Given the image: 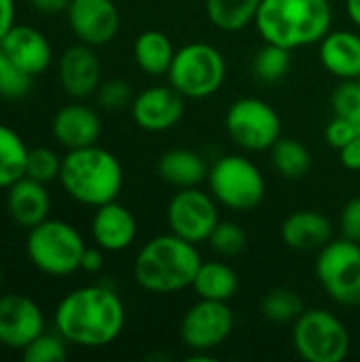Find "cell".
Wrapping results in <instances>:
<instances>
[{"instance_id":"cell-32","label":"cell","mask_w":360,"mask_h":362,"mask_svg":"<svg viewBox=\"0 0 360 362\" xmlns=\"http://www.w3.org/2000/svg\"><path fill=\"white\" fill-rule=\"evenodd\" d=\"M62 159L55 151L47 146H34L28 151V163H25V176L38 180V182H53L59 180L62 172Z\"/></svg>"},{"instance_id":"cell-34","label":"cell","mask_w":360,"mask_h":362,"mask_svg":"<svg viewBox=\"0 0 360 362\" xmlns=\"http://www.w3.org/2000/svg\"><path fill=\"white\" fill-rule=\"evenodd\" d=\"M66 339L55 331L53 333H40L28 348L21 350V356L25 362H59L68 356Z\"/></svg>"},{"instance_id":"cell-41","label":"cell","mask_w":360,"mask_h":362,"mask_svg":"<svg viewBox=\"0 0 360 362\" xmlns=\"http://www.w3.org/2000/svg\"><path fill=\"white\" fill-rule=\"evenodd\" d=\"M30 6L42 15H57V13H66L70 6V0H28Z\"/></svg>"},{"instance_id":"cell-44","label":"cell","mask_w":360,"mask_h":362,"mask_svg":"<svg viewBox=\"0 0 360 362\" xmlns=\"http://www.w3.org/2000/svg\"><path fill=\"white\" fill-rule=\"evenodd\" d=\"M2 278H4V274H2V267H0V286H2Z\"/></svg>"},{"instance_id":"cell-39","label":"cell","mask_w":360,"mask_h":362,"mask_svg":"<svg viewBox=\"0 0 360 362\" xmlns=\"http://www.w3.org/2000/svg\"><path fill=\"white\" fill-rule=\"evenodd\" d=\"M339 161L346 170L360 172V136L348 142L344 148H339Z\"/></svg>"},{"instance_id":"cell-30","label":"cell","mask_w":360,"mask_h":362,"mask_svg":"<svg viewBox=\"0 0 360 362\" xmlns=\"http://www.w3.org/2000/svg\"><path fill=\"white\" fill-rule=\"evenodd\" d=\"M306 305L299 293L291 288H272L261 301V314L269 322L276 325H291L303 314Z\"/></svg>"},{"instance_id":"cell-29","label":"cell","mask_w":360,"mask_h":362,"mask_svg":"<svg viewBox=\"0 0 360 362\" xmlns=\"http://www.w3.org/2000/svg\"><path fill=\"white\" fill-rule=\"evenodd\" d=\"M293 66V51L280 45L265 42L252 57V74L261 83L282 81Z\"/></svg>"},{"instance_id":"cell-33","label":"cell","mask_w":360,"mask_h":362,"mask_svg":"<svg viewBox=\"0 0 360 362\" xmlns=\"http://www.w3.org/2000/svg\"><path fill=\"white\" fill-rule=\"evenodd\" d=\"M208 244L221 257H238L246 248V233L233 221H219L208 238Z\"/></svg>"},{"instance_id":"cell-7","label":"cell","mask_w":360,"mask_h":362,"mask_svg":"<svg viewBox=\"0 0 360 362\" xmlns=\"http://www.w3.org/2000/svg\"><path fill=\"white\" fill-rule=\"evenodd\" d=\"M208 189L212 197L236 212L255 210L265 197V178L257 163L242 155H225L210 165Z\"/></svg>"},{"instance_id":"cell-28","label":"cell","mask_w":360,"mask_h":362,"mask_svg":"<svg viewBox=\"0 0 360 362\" xmlns=\"http://www.w3.org/2000/svg\"><path fill=\"white\" fill-rule=\"evenodd\" d=\"M274 170L286 180L303 178L312 168V155L303 142L297 138H278V142L269 148Z\"/></svg>"},{"instance_id":"cell-16","label":"cell","mask_w":360,"mask_h":362,"mask_svg":"<svg viewBox=\"0 0 360 362\" xmlns=\"http://www.w3.org/2000/svg\"><path fill=\"white\" fill-rule=\"evenodd\" d=\"M57 78L62 89L74 100L93 95L102 85V64L93 47L85 42L68 47L57 62Z\"/></svg>"},{"instance_id":"cell-13","label":"cell","mask_w":360,"mask_h":362,"mask_svg":"<svg viewBox=\"0 0 360 362\" xmlns=\"http://www.w3.org/2000/svg\"><path fill=\"white\" fill-rule=\"evenodd\" d=\"M45 333V314L38 303L25 295H0V344L8 350L28 348Z\"/></svg>"},{"instance_id":"cell-24","label":"cell","mask_w":360,"mask_h":362,"mask_svg":"<svg viewBox=\"0 0 360 362\" xmlns=\"http://www.w3.org/2000/svg\"><path fill=\"white\" fill-rule=\"evenodd\" d=\"M176 49L168 34L159 30H146L134 40V59L138 68L149 76L168 74L174 62Z\"/></svg>"},{"instance_id":"cell-9","label":"cell","mask_w":360,"mask_h":362,"mask_svg":"<svg viewBox=\"0 0 360 362\" xmlns=\"http://www.w3.org/2000/svg\"><path fill=\"white\" fill-rule=\"evenodd\" d=\"M316 278L327 295L344 305H360V244L337 238L331 240L316 257Z\"/></svg>"},{"instance_id":"cell-43","label":"cell","mask_w":360,"mask_h":362,"mask_svg":"<svg viewBox=\"0 0 360 362\" xmlns=\"http://www.w3.org/2000/svg\"><path fill=\"white\" fill-rule=\"evenodd\" d=\"M346 13H348V19L360 28V0H346Z\"/></svg>"},{"instance_id":"cell-45","label":"cell","mask_w":360,"mask_h":362,"mask_svg":"<svg viewBox=\"0 0 360 362\" xmlns=\"http://www.w3.org/2000/svg\"><path fill=\"white\" fill-rule=\"evenodd\" d=\"M359 83H360V78H359Z\"/></svg>"},{"instance_id":"cell-35","label":"cell","mask_w":360,"mask_h":362,"mask_svg":"<svg viewBox=\"0 0 360 362\" xmlns=\"http://www.w3.org/2000/svg\"><path fill=\"white\" fill-rule=\"evenodd\" d=\"M95 98H98V104L104 110L119 112L123 108H129L136 95H134V89H132V85L127 81L108 78V81H102V85L95 91Z\"/></svg>"},{"instance_id":"cell-25","label":"cell","mask_w":360,"mask_h":362,"mask_svg":"<svg viewBox=\"0 0 360 362\" xmlns=\"http://www.w3.org/2000/svg\"><path fill=\"white\" fill-rule=\"evenodd\" d=\"M238 286L240 278L233 267L223 261H202L191 288L197 293L199 299L231 301L238 293Z\"/></svg>"},{"instance_id":"cell-5","label":"cell","mask_w":360,"mask_h":362,"mask_svg":"<svg viewBox=\"0 0 360 362\" xmlns=\"http://www.w3.org/2000/svg\"><path fill=\"white\" fill-rule=\"evenodd\" d=\"M85 248L87 244L79 229L66 221L47 218L28 229L25 255L30 263L47 276L64 278L79 272Z\"/></svg>"},{"instance_id":"cell-23","label":"cell","mask_w":360,"mask_h":362,"mask_svg":"<svg viewBox=\"0 0 360 362\" xmlns=\"http://www.w3.org/2000/svg\"><path fill=\"white\" fill-rule=\"evenodd\" d=\"M208 172L206 159L191 148H170L157 161L159 178L176 191L199 187L208 178Z\"/></svg>"},{"instance_id":"cell-42","label":"cell","mask_w":360,"mask_h":362,"mask_svg":"<svg viewBox=\"0 0 360 362\" xmlns=\"http://www.w3.org/2000/svg\"><path fill=\"white\" fill-rule=\"evenodd\" d=\"M15 25V0H0V40Z\"/></svg>"},{"instance_id":"cell-12","label":"cell","mask_w":360,"mask_h":362,"mask_svg":"<svg viewBox=\"0 0 360 362\" xmlns=\"http://www.w3.org/2000/svg\"><path fill=\"white\" fill-rule=\"evenodd\" d=\"M233 331V312L229 301L199 299L180 320V339L195 354H210L221 348Z\"/></svg>"},{"instance_id":"cell-22","label":"cell","mask_w":360,"mask_h":362,"mask_svg":"<svg viewBox=\"0 0 360 362\" xmlns=\"http://www.w3.org/2000/svg\"><path fill=\"white\" fill-rule=\"evenodd\" d=\"M320 64L339 81L360 78V34L352 30L329 32L318 42Z\"/></svg>"},{"instance_id":"cell-31","label":"cell","mask_w":360,"mask_h":362,"mask_svg":"<svg viewBox=\"0 0 360 362\" xmlns=\"http://www.w3.org/2000/svg\"><path fill=\"white\" fill-rule=\"evenodd\" d=\"M34 76L21 70L8 53L0 47V98L4 100H21L30 93Z\"/></svg>"},{"instance_id":"cell-2","label":"cell","mask_w":360,"mask_h":362,"mask_svg":"<svg viewBox=\"0 0 360 362\" xmlns=\"http://www.w3.org/2000/svg\"><path fill=\"white\" fill-rule=\"evenodd\" d=\"M333 23L329 0H263L255 19L265 42L291 51L318 45Z\"/></svg>"},{"instance_id":"cell-21","label":"cell","mask_w":360,"mask_h":362,"mask_svg":"<svg viewBox=\"0 0 360 362\" xmlns=\"http://www.w3.org/2000/svg\"><path fill=\"white\" fill-rule=\"evenodd\" d=\"M282 242L297 252H318L333 240V223L316 210L289 214L280 229Z\"/></svg>"},{"instance_id":"cell-11","label":"cell","mask_w":360,"mask_h":362,"mask_svg":"<svg viewBox=\"0 0 360 362\" xmlns=\"http://www.w3.org/2000/svg\"><path fill=\"white\" fill-rule=\"evenodd\" d=\"M166 221L174 235L191 244H204L221 221L219 202L199 187L178 189L168 204Z\"/></svg>"},{"instance_id":"cell-4","label":"cell","mask_w":360,"mask_h":362,"mask_svg":"<svg viewBox=\"0 0 360 362\" xmlns=\"http://www.w3.org/2000/svg\"><path fill=\"white\" fill-rule=\"evenodd\" d=\"M59 182L74 202L100 208L119 197L123 189V165L110 151L98 144L74 148L62 159Z\"/></svg>"},{"instance_id":"cell-26","label":"cell","mask_w":360,"mask_h":362,"mask_svg":"<svg viewBox=\"0 0 360 362\" xmlns=\"http://www.w3.org/2000/svg\"><path fill=\"white\" fill-rule=\"evenodd\" d=\"M263 0H206L210 23L223 32H240L255 23Z\"/></svg>"},{"instance_id":"cell-20","label":"cell","mask_w":360,"mask_h":362,"mask_svg":"<svg viewBox=\"0 0 360 362\" xmlns=\"http://www.w3.org/2000/svg\"><path fill=\"white\" fill-rule=\"evenodd\" d=\"M6 212L23 229H32L49 218L51 214V195L45 182H38L30 176L19 178L6 189Z\"/></svg>"},{"instance_id":"cell-10","label":"cell","mask_w":360,"mask_h":362,"mask_svg":"<svg viewBox=\"0 0 360 362\" xmlns=\"http://www.w3.org/2000/svg\"><path fill=\"white\" fill-rule=\"evenodd\" d=\"M225 127L233 144L248 153L269 151L282 136L280 115L261 98L236 100L225 115Z\"/></svg>"},{"instance_id":"cell-36","label":"cell","mask_w":360,"mask_h":362,"mask_svg":"<svg viewBox=\"0 0 360 362\" xmlns=\"http://www.w3.org/2000/svg\"><path fill=\"white\" fill-rule=\"evenodd\" d=\"M333 115L344 117L352 123L360 125V83L356 81H342L333 95H331Z\"/></svg>"},{"instance_id":"cell-17","label":"cell","mask_w":360,"mask_h":362,"mask_svg":"<svg viewBox=\"0 0 360 362\" xmlns=\"http://www.w3.org/2000/svg\"><path fill=\"white\" fill-rule=\"evenodd\" d=\"M51 134L55 142L66 151L93 146L102 136V119L91 106L76 100L55 112Z\"/></svg>"},{"instance_id":"cell-1","label":"cell","mask_w":360,"mask_h":362,"mask_svg":"<svg viewBox=\"0 0 360 362\" xmlns=\"http://www.w3.org/2000/svg\"><path fill=\"white\" fill-rule=\"evenodd\" d=\"M53 325L72 346L104 348L123 333L125 305L108 286H81L57 303Z\"/></svg>"},{"instance_id":"cell-27","label":"cell","mask_w":360,"mask_h":362,"mask_svg":"<svg viewBox=\"0 0 360 362\" xmlns=\"http://www.w3.org/2000/svg\"><path fill=\"white\" fill-rule=\"evenodd\" d=\"M28 144L8 125L0 123V189H8L13 182L25 176Z\"/></svg>"},{"instance_id":"cell-8","label":"cell","mask_w":360,"mask_h":362,"mask_svg":"<svg viewBox=\"0 0 360 362\" xmlns=\"http://www.w3.org/2000/svg\"><path fill=\"white\" fill-rule=\"evenodd\" d=\"M293 346L301 361L342 362L350 354V333L335 314L310 308L293 322Z\"/></svg>"},{"instance_id":"cell-15","label":"cell","mask_w":360,"mask_h":362,"mask_svg":"<svg viewBox=\"0 0 360 362\" xmlns=\"http://www.w3.org/2000/svg\"><path fill=\"white\" fill-rule=\"evenodd\" d=\"M66 15L72 34L93 49L108 45L121 25V15L112 0H70Z\"/></svg>"},{"instance_id":"cell-38","label":"cell","mask_w":360,"mask_h":362,"mask_svg":"<svg viewBox=\"0 0 360 362\" xmlns=\"http://www.w3.org/2000/svg\"><path fill=\"white\" fill-rule=\"evenodd\" d=\"M339 231H342V238L360 244V195L352 197L344 206L339 214Z\"/></svg>"},{"instance_id":"cell-19","label":"cell","mask_w":360,"mask_h":362,"mask_svg":"<svg viewBox=\"0 0 360 362\" xmlns=\"http://www.w3.org/2000/svg\"><path fill=\"white\" fill-rule=\"evenodd\" d=\"M0 47L30 76L42 74L53 62V47H51L49 38L40 30L30 28V25L15 23L2 36Z\"/></svg>"},{"instance_id":"cell-6","label":"cell","mask_w":360,"mask_h":362,"mask_svg":"<svg viewBox=\"0 0 360 362\" xmlns=\"http://www.w3.org/2000/svg\"><path fill=\"white\" fill-rule=\"evenodd\" d=\"M225 74L227 64L216 47L208 42H189L176 49L166 76L185 100H204L223 87Z\"/></svg>"},{"instance_id":"cell-37","label":"cell","mask_w":360,"mask_h":362,"mask_svg":"<svg viewBox=\"0 0 360 362\" xmlns=\"http://www.w3.org/2000/svg\"><path fill=\"white\" fill-rule=\"evenodd\" d=\"M356 136H360V125L348 121V119H344V117H337V115L329 121V125H327V129H325V138H327V142H329L335 151L344 148V146H346L348 142H352Z\"/></svg>"},{"instance_id":"cell-14","label":"cell","mask_w":360,"mask_h":362,"mask_svg":"<svg viewBox=\"0 0 360 362\" xmlns=\"http://www.w3.org/2000/svg\"><path fill=\"white\" fill-rule=\"evenodd\" d=\"M129 112L142 132L163 134L180 123L185 115V98L172 85L146 87L136 93Z\"/></svg>"},{"instance_id":"cell-18","label":"cell","mask_w":360,"mask_h":362,"mask_svg":"<svg viewBox=\"0 0 360 362\" xmlns=\"http://www.w3.org/2000/svg\"><path fill=\"white\" fill-rule=\"evenodd\" d=\"M138 235L136 216L117 199L95 208L91 218V238L95 246L104 252H123L127 250Z\"/></svg>"},{"instance_id":"cell-3","label":"cell","mask_w":360,"mask_h":362,"mask_svg":"<svg viewBox=\"0 0 360 362\" xmlns=\"http://www.w3.org/2000/svg\"><path fill=\"white\" fill-rule=\"evenodd\" d=\"M202 255L197 244H191L172 231L149 240L136 255L134 280L140 288L155 295H172L193 286Z\"/></svg>"},{"instance_id":"cell-40","label":"cell","mask_w":360,"mask_h":362,"mask_svg":"<svg viewBox=\"0 0 360 362\" xmlns=\"http://www.w3.org/2000/svg\"><path fill=\"white\" fill-rule=\"evenodd\" d=\"M104 267V250L100 246L95 248H85L83 252V261H81V269L87 274H98Z\"/></svg>"}]
</instances>
